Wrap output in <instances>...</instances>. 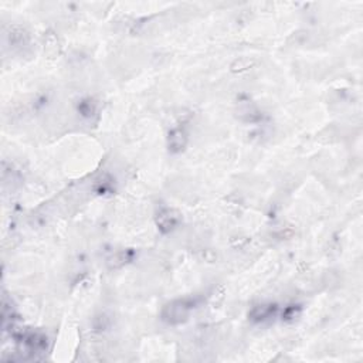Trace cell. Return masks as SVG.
<instances>
[{
    "mask_svg": "<svg viewBox=\"0 0 363 363\" xmlns=\"http://www.w3.org/2000/svg\"><path fill=\"white\" fill-rule=\"evenodd\" d=\"M189 309H190V305H186V302H176V304H173L169 311H170V314H169V317H170V322H175V321H182L183 318H186L187 312H189Z\"/></svg>",
    "mask_w": 363,
    "mask_h": 363,
    "instance_id": "cell-1",
    "label": "cell"
},
{
    "mask_svg": "<svg viewBox=\"0 0 363 363\" xmlns=\"http://www.w3.org/2000/svg\"><path fill=\"white\" fill-rule=\"evenodd\" d=\"M185 143H186V135L183 131H180V129H175V131H172L170 135H169V146H170V149L172 151H180L183 146H185Z\"/></svg>",
    "mask_w": 363,
    "mask_h": 363,
    "instance_id": "cell-2",
    "label": "cell"
}]
</instances>
